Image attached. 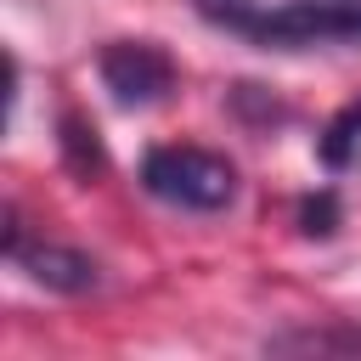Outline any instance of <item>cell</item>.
Masks as SVG:
<instances>
[{
    "instance_id": "4",
    "label": "cell",
    "mask_w": 361,
    "mask_h": 361,
    "mask_svg": "<svg viewBox=\"0 0 361 361\" xmlns=\"http://www.w3.org/2000/svg\"><path fill=\"white\" fill-rule=\"evenodd\" d=\"M6 254L28 271V282H39V288H51V293H90V288H96V259H85L79 248L23 243V231L6 226Z\"/></svg>"
},
{
    "instance_id": "3",
    "label": "cell",
    "mask_w": 361,
    "mask_h": 361,
    "mask_svg": "<svg viewBox=\"0 0 361 361\" xmlns=\"http://www.w3.org/2000/svg\"><path fill=\"white\" fill-rule=\"evenodd\" d=\"M102 85L118 107H152L175 90V62L152 39H113L102 51Z\"/></svg>"
},
{
    "instance_id": "2",
    "label": "cell",
    "mask_w": 361,
    "mask_h": 361,
    "mask_svg": "<svg viewBox=\"0 0 361 361\" xmlns=\"http://www.w3.org/2000/svg\"><path fill=\"white\" fill-rule=\"evenodd\" d=\"M141 186L175 209L214 214L237 197V169L209 147H152L141 164Z\"/></svg>"
},
{
    "instance_id": "8",
    "label": "cell",
    "mask_w": 361,
    "mask_h": 361,
    "mask_svg": "<svg viewBox=\"0 0 361 361\" xmlns=\"http://www.w3.org/2000/svg\"><path fill=\"white\" fill-rule=\"evenodd\" d=\"M333 226H338V197H333V192L305 197V209H299V231H305V237H333Z\"/></svg>"
},
{
    "instance_id": "5",
    "label": "cell",
    "mask_w": 361,
    "mask_h": 361,
    "mask_svg": "<svg viewBox=\"0 0 361 361\" xmlns=\"http://www.w3.org/2000/svg\"><path fill=\"white\" fill-rule=\"evenodd\" d=\"M62 158H68V169L79 175V180H90V175H102V147H96V130L85 124V118H62Z\"/></svg>"
},
{
    "instance_id": "1",
    "label": "cell",
    "mask_w": 361,
    "mask_h": 361,
    "mask_svg": "<svg viewBox=\"0 0 361 361\" xmlns=\"http://www.w3.org/2000/svg\"><path fill=\"white\" fill-rule=\"evenodd\" d=\"M203 23L231 28L265 51H310V45H361V0H192Z\"/></svg>"
},
{
    "instance_id": "7",
    "label": "cell",
    "mask_w": 361,
    "mask_h": 361,
    "mask_svg": "<svg viewBox=\"0 0 361 361\" xmlns=\"http://www.w3.org/2000/svg\"><path fill=\"white\" fill-rule=\"evenodd\" d=\"M271 350H299V355H322V350H361V333H282V338H271Z\"/></svg>"
},
{
    "instance_id": "6",
    "label": "cell",
    "mask_w": 361,
    "mask_h": 361,
    "mask_svg": "<svg viewBox=\"0 0 361 361\" xmlns=\"http://www.w3.org/2000/svg\"><path fill=\"white\" fill-rule=\"evenodd\" d=\"M355 141H361V102L344 107V113L327 124V135H322V164H327V169H344L350 152H355Z\"/></svg>"
}]
</instances>
